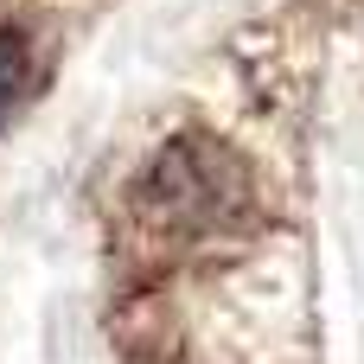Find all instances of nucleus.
<instances>
[{
	"label": "nucleus",
	"mask_w": 364,
	"mask_h": 364,
	"mask_svg": "<svg viewBox=\"0 0 364 364\" xmlns=\"http://www.w3.org/2000/svg\"><path fill=\"white\" fill-rule=\"evenodd\" d=\"M26 83H32V38H26V26H0V128L19 109Z\"/></svg>",
	"instance_id": "2"
},
{
	"label": "nucleus",
	"mask_w": 364,
	"mask_h": 364,
	"mask_svg": "<svg viewBox=\"0 0 364 364\" xmlns=\"http://www.w3.org/2000/svg\"><path fill=\"white\" fill-rule=\"evenodd\" d=\"M256 218V179L218 134H173L128 179V230L154 250H192Z\"/></svg>",
	"instance_id": "1"
}]
</instances>
